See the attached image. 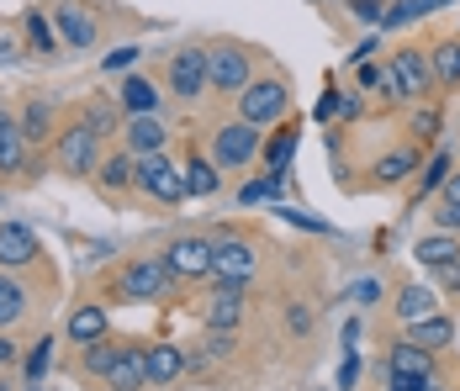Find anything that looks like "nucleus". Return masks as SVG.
Masks as SVG:
<instances>
[{
	"mask_svg": "<svg viewBox=\"0 0 460 391\" xmlns=\"http://www.w3.org/2000/svg\"><path fill=\"white\" fill-rule=\"evenodd\" d=\"M286 106H291V85L286 80H249V85L238 90V117L254 122V128L286 117Z\"/></svg>",
	"mask_w": 460,
	"mask_h": 391,
	"instance_id": "1",
	"label": "nucleus"
},
{
	"mask_svg": "<svg viewBox=\"0 0 460 391\" xmlns=\"http://www.w3.org/2000/svg\"><path fill=\"white\" fill-rule=\"evenodd\" d=\"M138 191L143 196H154V201H170V207H181L185 196V170L181 164H170V154H143L138 159Z\"/></svg>",
	"mask_w": 460,
	"mask_h": 391,
	"instance_id": "2",
	"label": "nucleus"
},
{
	"mask_svg": "<svg viewBox=\"0 0 460 391\" xmlns=\"http://www.w3.org/2000/svg\"><path fill=\"white\" fill-rule=\"evenodd\" d=\"M53 159H58V170L64 174H95V164H101V138H95L85 122H75V128L58 132Z\"/></svg>",
	"mask_w": 460,
	"mask_h": 391,
	"instance_id": "3",
	"label": "nucleus"
},
{
	"mask_svg": "<svg viewBox=\"0 0 460 391\" xmlns=\"http://www.w3.org/2000/svg\"><path fill=\"white\" fill-rule=\"evenodd\" d=\"M170 280H175V270H170L164 254H159V260H133L122 270V297H128V302H159V297L170 291Z\"/></svg>",
	"mask_w": 460,
	"mask_h": 391,
	"instance_id": "4",
	"label": "nucleus"
},
{
	"mask_svg": "<svg viewBox=\"0 0 460 391\" xmlns=\"http://www.w3.org/2000/svg\"><path fill=\"white\" fill-rule=\"evenodd\" d=\"M249 80H254V75H249V53H243L238 43L207 48V85H212V90H228V95H238Z\"/></svg>",
	"mask_w": 460,
	"mask_h": 391,
	"instance_id": "5",
	"label": "nucleus"
},
{
	"mask_svg": "<svg viewBox=\"0 0 460 391\" xmlns=\"http://www.w3.org/2000/svg\"><path fill=\"white\" fill-rule=\"evenodd\" d=\"M207 280L249 286L254 280V249L243 238H212V270H207Z\"/></svg>",
	"mask_w": 460,
	"mask_h": 391,
	"instance_id": "6",
	"label": "nucleus"
},
{
	"mask_svg": "<svg viewBox=\"0 0 460 391\" xmlns=\"http://www.w3.org/2000/svg\"><path fill=\"white\" fill-rule=\"evenodd\" d=\"M212 154H217V164H228V170H243L254 154H260V128L254 122H228V128H217L212 138Z\"/></svg>",
	"mask_w": 460,
	"mask_h": 391,
	"instance_id": "7",
	"label": "nucleus"
},
{
	"mask_svg": "<svg viewBox=\"0 0 460 391\" xmlns=\"http://www.w3.org/2000/svg\"><path fill=\"white\" fill-rule=\"evenodd\" d=\"M392 75H397V95L402 101H423L434 85V64H429V53H418V48H402V53H392Z\"/></svg>",
	"mask_w": 460,
	"mask_h": 391,
	"instance_id": "8",
	"label": "nucleus"
},
{
	"mask_svg": "<svg viewBox=\"0 0 460 391\" xmlns=\"http://www.w3.org/2000/svg\"><path fill=\"white\" fill-rule=\"evenodd\" d=\"M243 312H249V286L212 280V297H207L201 323H207V328H238V317H243Z\"/></svg>",
	"mask_w": 460,
	"mask_h": 391,
	"instance_id": "9",
	"label": "nucleus"
},
{
	"mask_svg": "<svg viewBox=\"0 0 460 391\" xmlns=\"http://www.w3.org/2000/svg\"><path fill=\"white\" fill-rule=\"evenodd\" d=\"M207 85V48H181L175 58H170V95H181V101H196Z\"/></svg>",
	"mask_w": 460,
	"mask_h": 391,
	"instance_id": "10",
	"label": "nucleus"
},
{
	"mask_svg": "<svg viewBox=\"0 0 460 391\" xmlns=\"http://www.w3.org/2000/svg\"><path fill=\"white\" fill-rule=\"evenodd\" d=\"M164 260L185 280H207V270H212V238H175L164 249Z\"/></svg>",
	"mask_w": 460,
	"mask_h": 391,
	"instance_id": "11",
	"label": "nucleus"
},
{
	"mask_svg": "<svg viewBox=\"0 0 460 391\" xmlns=\"http://www.w3.org/2000/svg\"><path fill=\"white\" fill-rule=\"evenodd\" d=\"M32 148H27V132H22V122H11L5 111H0V170L5 174H32Z\"/></svg>",
	"mask_w": 460,
	"mask_h": 391,
	"instance_id": "12",
	"label": "nucleus"
},
{
	"mask_svg": "<svg viewBox=\"0 0 460 391\" xmlns=\"http://www.w3.org/2000/svg\"><path fill=\"white\" fill-rule=\"evenodd\" d=\"M38 260V233L22 222H0V270H22Z\"/></svg>",
	"mask_w": 460,
	"mask_h": 391,
	"instance_id": "13",
	"label": "nucleus"
},
{
	"mask_svg": "<svg viewBox=\"0 0 460 391\" xmlns=\"http://www.w3.org/2000/svg\"><path fill=\"white\" fill-rule=\"evenodd\" d=\"M386 376H429L434 381V349L413 344V339H397L386 354Z\"/></svg>",
	"mask_w": 460,
	"mask_h": 391,
	"instance_id": "14",
	"label": "nucleus"
},
{
	"mask_svg": "<svg viewBox=\"0 0 460 391\" xmlns=\"http://www.w3.org/2000/svg\"><path fill=\"white\" fill-rule=\"evenodd\" d=\"M164 143H170V128L154 117V111H143V117H128V154H164Z\"/></svg>",
	"mask_w": 460,
	"mask_h": 391,
	"instance_id": "15",
	"label": "nucleus"
},
{
	"mask_svg": "<svg viewBox=\"0 0 460 391\" xmlns=\"http://www.w3.org/2000/svg\"><path fill=\"white\" fill-rule=\"evenodd\" d=\"M53 27H58V43H69V48L95 43V16L80 11V5H58V11H53Z\"/></svg>",
	"mask_w": 460,
	"mask_h": 391,
	"instance_id": "16",
	"label": "nucleus"
},
{
	"mask_svg": "<svg viewBox=\"0 0 460 391\" xmlns=\"http://www.w3.org/2000/svg\"><path fill=\"white\" fill-rule=\"evenodd\" d=\"M117 391H143L148 387V349L138 344H122V360L111 365V376H106Z\"/></svg>",
	"mask_w": 460,
	"mask_h": 391,
	"instance_id": "17",
	"label": "nucleus"
},
{
	"mask_svg": "<svg viewBox=\"0 0 460 391\" xmlns=\"http://www.w3.org/2000/svg\"><path fill=\"white\" fill-rule=\"evenodd\" d=\"M95 180H101V191H111V196H117V191H128V185H138V154H128V148H122V154L101 159V164H95Z\"/></svg>",
	"mask_w": 460,
	"mask_h": 391,
	"instance_id": "18",
	"label": "nucleus"
},
{
	"mask_svg": "<svg viewBox=\"0 0 460 391\" xmlns=\"http://www.w3.org/2000/svg\"><path fill=\"white\" fill-rule=\"evenodd\" d=\"M418 264H429V270H445V264L460 260V238L456 233H429V238H418L413 244Z\"/></svg>",
	"mask_w": 460,
	"mask_h": 391,
	"instance_id": "19",
	"label": "nucleus"
},
{
	"mask_svg": "<svg viewBox=\"0 0 460 391\" xmlns=\"http://www.w3.org/2000/svg\"><path fill=\"white\" fill-rule=\"evenodd\" d=\"M181 370H185V354L175 344L148 349V387H170V381H181Z\"/></svg>",
	"mask_w": 460,
	"mask_h": 391,
	"instance_id": "20",
	"label": "nucleus"
},
{
	"mask_svg": "<svg viewBox=\"0 0 460 391\" xmlns=\"http://www.w3.org/2000/svg\"><path fill=\"white\" fill-rule=\"evenodd\" d=\"M117 95H122V111H128V117H143V111H159V85H154V80H143V75H128Z\"/></svg>",
	"mask_w": 460,
	"mask_h": 391,
	"instance_id": "21",
	"label": "nucleus"
},
{
	"mask_svg": "<svg viewBox=\"0 0 460 391\" xmlns=\"http://www.w3.org/2000/svg\"><path fill=\"white\" fill-rule=\"evenodd\" d=\"M408 339L423 344V349H445L450 339H456V323L439 317V312H434V317H418V323H408Z\"/></svg>",
	"mask_w": 460,
	"mask_h": 391,
	"instance_id": "22",
	"label": "nucleus"
},
{
	"mask_svg": "<svg viewBox=\"0 0 460 391\" xmlns=\"http://www.w3.org/2000/svg\"><path fill=\"white\" fill-rule=\"evenodd\" d=\"M69 339H75V344L106 339V312H101V307H75V312H69Z\"/></svg>",
	"mask_w": 460,
	"mask_h": 391,
	"instance_id": "23",
	"label": "nucleus"
},
{
	"mask_svg": "<svg viewBox=\"0 0 460 391\" xmlns=\"http://www.w3.org/2000/svg\"><path fill=\"white\" fill-rule=\"evenodd\" d=\"M360 90L366 95H376V101H402L397 95V75H392V64H360Z\"/></svg>",
	"mask_w": 460,
	"mask_h": 391,
	"instance_id": "24",
	"label": "nucleus"
},
{
	"mask_svg": "<svg viewBox=\"0 0 460 391\" xmlns=\"http://www.w3.org/2000/svg\"><path fill=\"white\" fill-rule=\"evenodd\" d=\"M429 64H434V85H460V38L434 43Z\"/></svg>",
	"mask_w": 460,
	"mask_h": 391,
	"instance_id": "25",
	"label": "nucleus"
},
{
	"mask_svg": "<svg viewBox=\"0 0 460 391\" xmlns=\"http://www.w3.org/2000/svg\"><path fill=\"white\" fill-rule=\"evenodd\" d=\"M413 170H423V164H418V148H397V154L376 159V180H381V185H402Z\"/></svg>",
	"mask_w": 460,
	"mask_h": 391,
	"instance_id": "26",
	"label": "nucleus"
},
{
	"mask_svg": "<svg viewBox=\"0 0 460 391\" xmlns=\"http://www.w3.org/2000/svg\"><path fill=\"white\" fill-rule=\"evenodd\" d=\"M397 317H402V323H418V317H434V291H429V286H402V291H397Z\"/></svg>",
	"mask_w": 460,
	"mask_h": 391,
	"instance_id": "27",
	"label": "nucleus"
},
{
	"mask_svg": "<svg viewBox=\"0 0 460 391\" xmlns=\"http://www.w3.org/2000/svg\"><path fill=\"white\" fill-rule=\"evenodd\" d=\"M296 159V128H280L276 132V143L265 148V174L270 180H286V164Z\"/></svg>",
	"mask_w": 460,
	"mask_h": 391,
	"instance_id": "28",
	"label": "nucleus"
},
{
	"mask_svg": "<svg viewBox=\"0 0 460 391\" xmlns=\"http://www.w3.org/2000/svg\"><path fill=\"white\" fill-rule=\"evenodd\" d=\"M16 122H22V132H27V143H43L48 132H53V106H48V101H27Z\"/></svg>",
	"mask_w": 460,
	"mask_h": 391,
	"instance_id": "29",
	"label": "nucleus"
},
{
	"mask_svg": "<svg viewBox=\"0 0 460 391\" xmlns=\"http://www.w3.org/2000/svg\"><path fill=\"white\" fill-rule=\"evenodd\" d=\"M117 360H122V339H95V344H85V370L101 376V381L111 376V365H117Z\"/></svg>",
	"mask_w": 460,
	"mask_h": 391,
	"instance_id": "30",
	"label": "nucleus"
},
{
	"mask_svg": "<svg viewBox=\"0 0 460 391\" xmlns=\"http://www.w3.org/2000/svg\"><path fill=\"white\" fill-rule=\"evenodd\" d=\"M22 27H27V48H32V53H53V48H58V27H53V22H48L43 11H27V22H22Z\"/></svg>",
	"mask_w": 460,
	"mask_h": 391,
	"instance_id": "31",
	"label": "nucleus"
},
{
	"mask_svg": "<svg viewBox=\"0 0 460 391\" xmlns=\"http://www.w3.org/2000/svg\"><path fill=\"white\" fill-rule=\"evenodd\" d=\"M181 170H185V191H190V196H217L223 174L212 170L207 159H190V164H181Z\"/></svg>",
	"mask_w": 460,
	"mask_h": 391,
	"instance_id": "32",
	"label": "nucleus"
},
{
	"mask_svg": "<svg viewBox=\"0 0 460 391\" xmlns=\"http://www.w3.org/2000/svg\"><path fill=\"white\" fill-rule=\"evenodd\" d=\"M80 122H85V128H91L95 138H106V132H117V128H122V111H117V106H111V101H91V106H85V117H80Z\"/></svg>",
	"mask_w": 460,
	"mask_h": 391,
	"instance_id": "33",
	"label": "nucleus"
},
{
	"mask_svg": "<svg viewBox=\"0 0 460 391\" xmlns=\"http://www.w3.org/2000/svg\"><path fill=\"white\" fill-rule=\"evenodd\" d=\"M22 312H27V291H22L11 275H0V328H11Z\"/></svg>",
	"mask_w": 460,
	"mask_h": 391,
	"instance_id": "34",
	"label": "nucleus"
},
{
	"mask_svg": "<svg viewBox=\"0 0 460 391\" xmlns=\"http://www.w3.org/2000/svg\"><path fill=\"white\" fill-rule=\"evenodd\" d=\"M450 170H456V159H450V154H434V159L423 164V174H418V201H423L429 191H439V185L450 180Z\"/></svg>",
	"mask_w": 460,
	"mask_h": 391,
	"instance_id": "35",
	"label": "nucleus"
},
{
	"mask_svg": "<svg viewBox=\"0 0 460 391\" xmlns=\"http://www.w3.org/2000/svg\"><path fill=\"white\" fill-rule=\"evenodd\" d=\"M423 16V5L418 0H397V5H386V16H381V32H397V27H408Z\"/></svg>",
	"mask_w": 460,
	"mask_h": 391,
	"instance_id": "36",
	"label": "nucleus"
},
{
	"mask_svg": "<svg viewBox=\"0 0 460 391\" xmlns=\"http://www.w3.org/2000/svg\"><path fill=\"white\" fill-rule=\"evenodd\" d=\"M270 196H280V180H243V191H238V207H254V201H270Z\"/></svg>",
	"mask_w": 460,
	"mask_h": 391,
	"instance_id": "37",
	"label": "nucleus"
},
{
	"mask_svg": "<svg viewBox=\"0 0 460 391\" xmlns=\"http://www.w3.org/2000/svg\"><path fill=\"white\" fill-rule=\"evenodd\" d=\"M48 360H53V339H38V349H32V354H27V365H22V370H27V381H32V387H38V381H43Z\"/></svg>",
	"mask_w": 460,
	"mask_h": 391,
	"instance_id": "38",
	"label": "nucleus"
},
{
	"mask_svg": "<svg viewBox=\"0 0 460 391\" xmlns=\"http://www.w3.org/2000/svg\"><path fill=\"white\" fill-rule=\"evenodd\" d=\"M280 218L291 222V227H307V233H333L323 218H313V212H296V207H280Z\"/></svg>",
	"mask_w": 460,
	"mask_h": 391,
	"instance_id": "39",
	"label": "nucleus"
},
{
	"mask_svg": "<svg viewBox=\"0 0 460 391\" xmlns=\"http://www.w3.org/2000/svg\"><path fill=\"white\" fill-rule=\"evenodd\" d=\"M349 11H355L366 27H381V16H386V0H349Z\"/></svg>",
	"mask_w": 460,
	"mask_h": 391,
	"instance_id": "40",
	"label": "nucleus"
},
{
	"mask_svg": "<svg viewBox=\"0 0 460 391\" xmlns=\"http://www.w3.org/2000/svg\"><path fill=\"white\" fill-rule=\"evenodd\" d=\"M133 64H138V48H133V43L106 53V75H122V69H133Z\"/></svg>",
	"mask_w": 460,
	"mask_h": 391,
	"instance_id": "41",
	"label": "nucleus"
},
{
	"mask_svg": "<svg viewBox=\"0 0 460 391\" xmlns=\"http://www.w3.org/2000/svg\"><path fill=\"white\" fill-rule=\"evenodd\" d=\"M344 297H349V302H360V307H370L376 297H381V280H355V286H349Z\"/></svg>",
	"mask_w": 460,
	"mask_h": 391,
	"instance_id": "42",
	"label": "nucleus"
},
{
	"mask_svg": "<svg viewBox=\"0 0 460 391\" xmlns=\"http://www.w3.org/2000/svg\"><path fill=\"white\" fill-rule=\"evenodd\" d=\"M434 222H439V233H460V207L456 201H445V207L434 212Z\"/></svg>",
	"mask_w": 460,
	"mask_h": 391,
	"instance_id": "43",
	"label": "nucleus"
},
{
	"mask_svg": "<svg viewBox=\"0 0 460 391\" xmlns=\"http://www.w3.org/2000/svg\"><path fill=\"white\" fill-rule=\"evenodd\" d=\"M286 328H291V333L302 339V333L313 328V312H307V307H291V312H286Z\"/></svg>",
	"mask_w": 460,
	"mask_h": 391,
	"instance_id": "44",
	"label": "nucleus"
},
{
	"mask_svg": "<svg viewBox=\"0 0 460 391\" xmlns=\"http://www.w3.org/2000/svg\"><path fill=\"white\" fill-rule=\"evenodd\" d=\"M429 376H386V391H423Z\"/></svg>",
	"mask_w": 460,
	"mask_h": 391,
	"instance_id": "45",
	"label": "nucleus"
},
{
	"mask_svg": "<svg viewBox=\"0 0 460 391\" xmlns=\"http://www.w3.org/2000/svg\"><path fill=\"white\" fill-rule=\"evenodd\" d=\"M339 95H344V90L333 85V90H328V95L318 101V122H333V117H339Z\"/></svg>",
	"mask_w": 460,
	"mask_h": 391,
	"instance_id": "46",
	"label": "nucleus"
},
{
	"mask_svg": "<svg viewBox=\"0 0 460 391\" xmlns=\"http://www.w3.org/2000/svg\"><path fill=\"white\" fill-rule=\"evenodd\" d=\"M413 128H418V138H434V132H439V111H418Z\"/></svg>",
	"mask_w": 460,
	"mask_h": 391,
	"instance_id": "47",
	"label": "nucleus"
},
{
	"mask_svg": "<svg viewBox=\"0 0 460 391\" xmlns=\"http://www.w3.org/2000/svg\"><path fill=\"white\" fill-rule=\"evenodd\" d=\"M355 370H360V365H355V354H349L344 370H339V391H355Z\"/></svg>",
	"mask_w": 460,
	"mask_h": 391,
	"instance_id": "48",
	"label": "nucleus"
},
{
	"mask_svg": "<svg viewBox=\"0 0 460 391\" xmlns=\"http://www.w3.org/2000/svg\"><path fill=\"white\" fill-rule=\"evenodd\" d=\"M339 117L355 122V117H360V101H355V95H339Z\"/></svg>",
	"mask_w": 460,
	"mask_h": 391,
	"instance_id": "49",
	"label": "nucleus"
},
{
	"mask_svg": "<svg viewBox=\"0 0 460 391\" xmlns=\"http://www.w3.org/2000/svg\"><path fill=\"white\" fill-rule=\"evenodd\" d=\"M439 191H445V201H456V207H460V170H450V180H445Z\"/></svg>",
	"mask_w": 460,
	"mask_h": 391,
	"instance_id": "50",
	"label": "nucleus"
},
{
	"mask_svg": "<svg viewBox=\"0 0 460 391\" xmlns=\"http://www.w3.org/2000/svg\"><path fill=\"white\" fill-rule=\"evenodd\" d=\"M376 32H381V27H376ZM376 32H370L366 43H355V64H366V58H370V48L381 43V38H376Z\"/></svg>",
	"mask_w": 460,
	"mask_h": 391,
	"instance_id": "51",
	"label": "nucleus"
},
{
	"mask_svg": "<svg viewBox=\"0 0 460 391\" xmlns=\"http://www.w3.org/2000/svg\"><path fill=\"white\" fill-rule=\"evenodd\" d=\"M16 58V38H0V64H11Z\"/></svg>",
	"mask_w": 460,
	"mask_h": 391,
	"instance_id": "52",
	"label": "nucleus"
},
{
	"mask_svg": "<svg viewBox=\"0 0 460 391\" xmlns=\"http://www.w3.org/2000/svg\"><path fill=\"white\" fill-rule=\"evenodd\" d=\"M11 360H16V344H11V339L0 333V365H11Z\"/></svg>",
	"mask_w": 460,
	"mask_h": 391,
	"instance_id": "53",
	"label": "nucleus"
},
{
	"mask_svg": "<svg viewBox=\"0 0 460 391\" xmlns=\"http://www.w3.org/2000/svg\"><path fill=\"white\" fill-rule=\"evenodd\" d=\"M418 5H423V16H429V11H445V5H456V0H418Z\"/></svg>",
	"mask_w": 460,
	"mask_h": 391,
	"instance_id": "54",
	"label": "nucleus"
},
{
	"mask_svg": "<svg viewBox=\"0 0 460 391\" xmlns=\"http://www.w3.org/2000/svg\"><path fill=\"white\" fill-rule=\"evenodd\" d=\"M423 391H445V387H434V381H429V387H423Z\"/></svg>",
	"mask_w": 460,
	"mask_h": 391,
	"instance_id": "55",
	"label": "nucleus"
},
{
	"mask_svg": "<svg viewBox=\"0 0 460 391\" xmlns=\"http://www.w3.org/2000/svg\"><path fill=\"white\" fill-rule=\"evenodd\" d=\"M0 391H5V381H0Z\"/></svg>",
	"mask_w": 460,
	"mask_h": 391,
	"instance_id": "56",
	"label": "nucleus"
},
{
	"mask_svg": "<svg viewBox=\"0 0 460 391\" xmlns=\"http://www.w3.org/2000/svg\"><path fill=\"white\" fill-rule=\"evenodd\" d=\"M27 391H38V387H27Z\"/></svg>",
	"mask_w": 460,
	"mask_h": 391,
	"instance_id": "57",
	"label": "nucleus"
}]
</instances>
